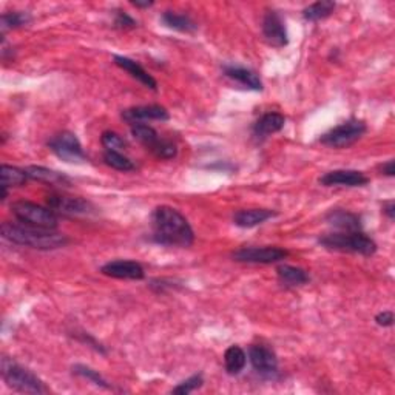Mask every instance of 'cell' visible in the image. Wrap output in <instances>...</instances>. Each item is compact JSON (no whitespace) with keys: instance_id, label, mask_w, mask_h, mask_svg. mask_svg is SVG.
<instances>
[{"instance_id":"1","label":"cell","mask_w":395,"mask_h":395,"mask_svg":"<svg viewBox=\"0 0 395 395\" xmlns=\"http://www.w3.org/2000/svg\"><path fill=\"white\" fill-rule=\"evenodd\" d=\"M152 227L153 241L162 246L190 247L195 241L193 228L186 216L169 205L155 209L152 213Z\"/></svg>"},{"instance_id":"2","label":"cell","mask_w":395,"mask_h":395,"mask_svg":"<svg viewBox=\"0 0 395 395\" xmlns=\"http://www.w3.org/2000/svg\"><path fill=\"white\" fill-rule=\"evenodd\" d=\"M2 236L13 244L37 250H56L67 246L70 241L64 233L45 231V228L31 227L20 223H4Z\"/></svg>"},{"instance_id":"3","label":"cell","mask_w":395,"mask_h":395,"mask_svg":"<svg viewBox=\"0 0 395 395\" xmlns=\"http://www.w3.org/2000/svg\"><path fill=\"white\" fill-rule=\"evenodd\" d=\"M323 247L347 254L370 257L377 252V242L363 232H339L321 236L318 240Z\"/></svg>"},{"instance_id":"4","label":"cell","mask_w":395,"mask_h":395,"mask_svg":"<svg viewBox=\"0 0 395 395\" xmlns=\"http://www.w3.org/2000/svg\"><path fill=\"white\" fill-rule=\"evenodd\" d=\"M0 370H2V378L8 388H11L18 392H23V394H45L46 392V388L44 386L41 378L31 373L30 369L18 365V363L10 358H6V357L2 358Z\"/></svg>"},{"instance_id":"5","label":"cell","mask_w":395,"mask_h":395,"mask_svg":"<svg viewBox=\"0 0 395 395\" xmlns=\"http://www.w3.org/2000/svg\"><path fill=\"white\" fill-rule=\"evenodd\" d=\"M11 213L20 224L56 231L59 226L58 215L50 207H42L36 202L18 201L11 205Z\"/></svg>"},{"instance_id":"6","label":"cell","mask_w":395,"mask_h":395,"mask_svg":"<svg viewBox=\"0 0 395 395\" xmlns=\"http://www.w3.org/2000/svg\"><path fill=\"white\" fill-rule=\"evenodd\" d=\"M131 136L141 142L147 150H150L157 160H173L178 155V148L169 139H162L157 131L147 124H133Z\"/></svg>"},{"instance_id":"7","label":"cell","mask_w":395,"mask_h":395,"mask_svg":"<svg viewBox=\"0 0 395 395\" xmlns=\"http://www.w3.org/2000/svg\"><path fill=\"white\" fill-rule=\"evenodd\" d=\"M366 124L358 119H351L337 125L320 138L321 144L332 148H346L355 144L366 133Z\"/></svg>"},{"instance_id":"8","label":"cell","mask_w":395,"mask_h":395,"mask_svg":"<svg viewBox=\"0 0 395 395\" xmlns=\"http://www.w3.org/2000/svg\"><path fill=\"white\" fill-rule=\"evenodd\" d=\"M48 148L68 164H82L86 161V155L75 133L62 131L48 141Z\"/></svg>"},{"instance_id":"9","label":"cell","mask_w":395,"mask_h":395,"mask_svg":"<svg viewBox=\"0 0 395 395\" xmlns=\"http://www.w3.org/2000/svg\"><path fill=\"white\" fill-rule=\"evenodd\" d=\"M46 205L59 215L64 216H82L91 215L94 207L91 202L79 196H65L60 193H51L46 196Z\"/></svg>"},{"instance_id":"10","label":"cell","mask_w":395,"mask_h":395,"mask_svg":"<svg viewBox=\"0 0 395 395\" xmlns=\"http://www.w3.org/2000/svg\"><path fill=\"white\" fill-rule=\"evenodd\" d=\"M289 255L287 250L281 247H242L232 254V258L238 263H249V264H273L283 261Z\"/></svg>"},{"instance_id":"11","label":"cell","mask_w":395,"mask_h":395,"mask_svg":"<svg viewBox=\"0 0 395 395\" xmlns=\"http://www.w3.org/2000/svg\"><path fill=\"white\" fill-rule=\"evenodd\" d=\"M249 360L255 373L264 378H273L278 374V358L271 347L254 344L249 349Z\"/></svg>"},{"instance_id":"12","label":"cell","mask_w":395,"mask_h":395,"mask_svg":"<svg viewBox=\"0 0 395 395\" xmlns=\"http://www.w3.org/2000/svg\"><path fill=\"white\" fill-rule=\"evenodd\" d=\"M263 34L266 41L275 48H283L289 44L287 30L284 25V20L276 11H267L263 19Z\"/></svg>"},{"instance_id":"13","label":"cell","mask_w":395,"mask_h":395,"mask_svg":"<svg viewBox=\"0 0 395 395\" xmlns=\"http://www.w3.org/2000/svg\"><path fill=\"white\" fill-rule=\"evenodd\" d=\"M369 183V178L358 170H334L320 178V184L325 187H363Z\"/></svg>"},{"instance_id":"14","label":"cell","mask_w":395,"mask_h":395,"mask_svg":"<svg viewBox=\"0 0 395 395\" xmlns=\"http://www.w3.org/2000/svg\"><path fill=\"white\" fill-rule=\"evenodd\" d=\"M101 272L117 280H142L145 276L144 267L139 263L124 261V259H117V261H110L104 264L101 267Z\"/></svg>"},{"instance_id":"15","label":"cell","mask_w":395,"mask_h":395,"mask_svg":"<svg viewBox=\"0 0 395 395\" xmlns=\"http://www.w3.org/2000/svg\"><path fill=\"white\" fill-rule=\"evenodd\" d=\"M122 119L129 124H144L147 121H169L170 115L161 105H141L122 112Z\"/></svg>"},{"instance_id":"16","label":"cell","mask_w":395,"mask_h":395,"mask_svg":"<svg viewBox=\"0 0 395 395\" xmlns=\"http://www.w3.org/2000/svg\"><path fill=\"white\" fill-rule=\"evenodd\" d=\"M224 75L232 79V81L238 82L242 85L244 89L254 90V91H261L263 90V81L255 71L244 67H235V65H226L224 67Z\"/></svg>"},{"instance_id":"17","label":"cell","mask_w":395,"mask_h":395,"mask_svg":"<svg viewBox=\"0 0 395 395\" xmlns=\"http://www.w3.org/2000/svg\"><path fill=\"white\" fill-rule=\"evenodd\" d=\"M27 173L28 179L37 181V183H44V184H50V186H60L65 187L71 184V179L64 175V173H59L56 170L46 169V167H41V165H30V167L23 169Z\"/></svg>"},{"instance_id":"18","label":"cell","mask_w":395,"mask_h":395,"mask_svg":"<svg viewBox=\"0 0 395 395\" xmlns=\"http://www.w3.org/2000/svg\"><path fill=\"white\" fill-rule=\"evenodd\" d=\"M326 221L343 232H360L361 231V218L352 212L343 209L330 210L326 215Z\"/></svg>"},{"instance_id":"19","label":"cell","mask_w":395,"mask_h":395,"mask_svg":"<svg viewBox=\"0 0 395 395\" xmlns=\"http://www.w3.org/2000/svg\"><path fill=\"white\" fill-rule=\"evenodd\" d=\"M286 125V117L280 113H266L254 125V136L264 139L271 134L278 133Z\"/></svg>"},{"instance_id":"20","label":"cell","mask_w":395,"mask_h":395,"mask_svg":"<svg viewBox=\"0 0 395 395\" xmlns=\"http://www.w3.org/2000/svg\"><path fill=\"white\" fill-rule=\"evenodd\" d=\"M275 215V212L267 209H244L235 213L233 223L242 228H252L266 223L267 219L273 218Z\"/></svg>"},{"instance_id":"21","label":"cell","mask_w":395,"mask_h":395,"mask_svg":"<svg viewBox=\"0 0 395 395\" xmlns=\"http://www.w3.org/2000/svg\"><path fill=\"white\" fill-rule=\"evenodd\" d=\"M113 60L117 67L127 71V73H130L134 79H136V81H139L142 85H145L147 89L153 90V91L157 90V82L155 81V77L152 75H148L147 71L138 64V62H134L133 59L124 58V56H115Z\"/></svg>"},{"instance_id":"22","label":"cell","mask_w":395,"mask_h":395,"mask_svg":"<svg viewBox=\"0 0 395 395\" xmlns=\"http://www.w3.org/2000/svg\"><path fill=\"white\" fill-rule=\"evenodd\" d=\"M278 280L286 287H297V286H303L307 281L311 280L309 273H307L304 268L302 267H295V266H289V264H283L278 267Z\"/></svg>"},{"instance_id":"23","label":"cell","mask_w":395,"mask_h":395,"mask_svg":"<svg viewBox=\"0 0 395 395\" xmlns=\"http://www.w3.org/2000/svg\"><path fill=\"white\" fill-rule=\"evenodd\" d=\"M161 20L165 27L170 30L179 31V33L190 34V33H195V31L198 30L196 22L187 14H179L175 11H165L162 14Z\"/></svg>"},{"instance_id":"24","label":"cell","mask_w":395,"mask_h":395,"mask_svg":"<svg viewBox=\"0 0 395 395\" xmlns=\"http://www.w3.org/2000/svg\"><path fill=\"white\" fill-rule=\"evenodd\" d=\"M247 363V355L240 346H231L224 354V366L227 374L231 375H238L241 370L246 368Z\"/></svg>"},{"instance_id":"25","label":"cell","mask_w":395,"mask_h":395,"mask_svg":"<svg viewBox=\"0 0 395 395\" xmlns=\"http://www.w3.org/2000/svg\"><path fill=\"white\" fill-rule=\"evenodd\" d=\"M335 10V2L330 0H321V2H315L309 6H306L303 10V18L309 22H318L329 18V15Z\"/></svg>"},{"instance_id":"26","label":"cell","mask_w":395,"mask_h":395,"mask_svg":"<svg viewBox=\"0 0 395 395\" xmlns=\"http://www.w3.org/2000/svg\"><path fill=\"white\" fill-rule=\"evenodd\" d=\"M0 178H2V187L10 188V187H20L27 183V173L25 170L13 167V165L4 164L0 169Z\"/></svg>"},{"instance_id":"27","label":"cell","mask_w":395,"mask_h":395,"mask_svg":"<svg viewBox=\"0 0 395 395\" xmlns=\"http://www.w3.org/2000/svg\"><path fill=\"white\" fill-rule=\"evenodd\" d=\"M30 22H31V15L28 13H22V11L5 13L2 14V18H0V30H2V34H5L6 31L10 30L27 27Z\"/></svg>"},{"instance_id":"28","label":"cell","mask_w":395,"mask_h":395,"mask_svg":"<svg viewBox=\"0 0 395 395\" xmlns=\"http://www.w3.org/2000/svg\"><path fill=\"white\" fill-rule=\"evenodd\" d=\"M104 162L115 170L119 171H131L134 170V164L129 160L127 156L122 155L121 152H110L105 150L104 152Z\"/></svg>"},{"instance_id":"29","label":"cell","mask_w":395,"mask_h":395,"mask_svg":"<svg viewBox=\"0 0 395 395\" xmlns=\"http://www.w3.org/2000/svg\"><path fill=\"white\" fill-rule=\"evenodd\" d=\"M73 374H76V375H79V377L85 378V380L91 382L93 384L99 386V388H102V389H110V384L107 383L105 378L102 377V375L98 373V370L91 369L90 366H85V365H75V366H73Z\"/></svg>"},{"instance_id":"30","label":"cell","mask_w":395,"mask_h":395,"mask_svg":"<svg viewBox=\"0 0 395 395\" xmlns=\"http://www.w3.org/2000/svg\"><path fill=\"white\" fill-rule=\"evenodd\" d=\"M101 144L104 145L105 150L110 152H121L127 148V141H125L121 134H117L115 131H104L101 136Z\"/></svg>"},{"instance_id":"31","label":"cell","mask_w":395,"mask_h":395,"mask_svg":"<svg viewBox=\"0 0 395 395\" xmlns=\"http://www.w3.org/2000/svg\"><path fill=\"white\" fill-rule=\"evenodd\" d=\"M204 383V378L201 374H196V375H192L190 378H187L186 382L183 383H179L176 388H173L171 392L173 394H181V395H187V394H190L196 389H200L201 386Z\"/></svg>"},{"instance_id":"32","label":"cell","mask_w":395,"mask_h":395,"mask_svg":"<svg viewBox=\"0 0 395 395\" xmlns=\"http://www.w3.org/2000/svg\"><path fill=\"white\" fill-rule=\"evenodd\" d=\"M138 23L134 20L131 15H129L127 13L124 11H117L116 13V18H115V27L117 30H131L136 27Z\"/></svg>"},{"instance_id":"33","label":"cell","mask_w":395,"mask_h":395,"mask_svg":"<svg viewBox=\"0 0 395 395\" xmlns=\"http://www.w3.org/2000/svg\"><path fill=\"white\" fill-rule=\"evenodd\" d=\"M375 321L378 326H383V328H389L394 325V313L391 311H384L380 312L375 317Z\"/></svg>"},{"instance_id":"34","label":"cell","mask_w":395,"mask_h":395,"mask_svg":"<svg viewBox=\"0 0 395 395\" xmlns=\"http://www.w3.org/2000/svg\"><path fill=\"white\" fill-rule=\"evenodd\" d=\"M383 213L388 216L391 221L395 218V202L394 201H388L383 205Z\"/></svg>"},{"instance_id":"35","label":"cell","mask_w":395,"mask_h":395,"mask_svg":"<svg viewBox=\"0 0 395 395\" xmlns=\"http://www.w3.org/2000/svg\"><path fill=\"white\" fill-rule=\"evenodd\" d=\"M382 171L384 173L386 176H394L395 175V164H394V160H389L388 162H384L382 165Z\"/></svg>"},{"instance_id":"36","label":"cell","mask_w":395,"mask_h":395,"mask_svg":"<svg viewBox=\"0 0 395 395\" xmlns=\"http://www.w3.org/2000/svg\"><path fill=\"white\" fill-rule=\"evenodd\" d=\"M131 5H134L136 8H148V6H153V2H148V0H145V2H141V0H133Z\"/></svg>"}]
</instances>
